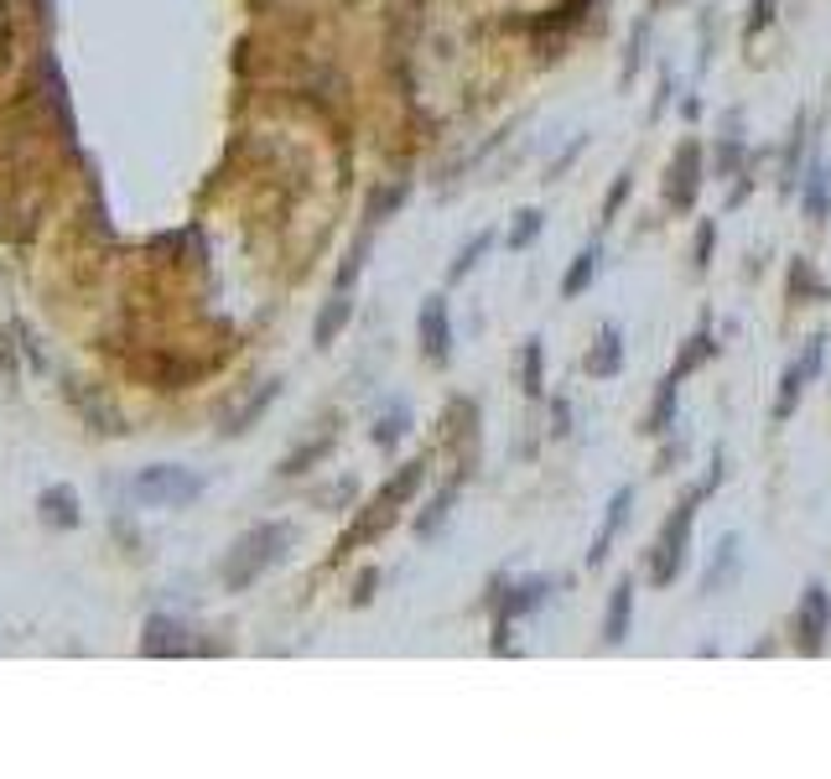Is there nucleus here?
<instances>
[{
	"label": "nucleus",
	"instance_id": "6ab92c4d",
	"mask_svg": "<svg viewBox=\"0 0 831 779\" xmlns=\"http://www.w3.org/2000/svg\"><path fill=\"white\" fill-rule=\"evenodd\" d=\"M520 385H525V395H541V338H530V343H525Z\"/></svg>",
	"mask_w": 831,
	"mask_h": 779
},
{
	"label": "nucleus",
	"instance_id": "c85d7f7f",
	"mask_svg": "<svg viewBox=\"0 0 831 779\" xmlns=\"http://www.w3.org/2000/svg\"><path fill=\"white\" fill-rule=\"evenodd\" d=\"M582 5H588V0H567V5H562V22H577V16H582Z\"/></svg>",
	"mask_w": 831,
	"mask_h": 779
},
{
	"label": "nucleus",
	"instance_id": "9d476101",
	"mask_svg": "<svg viewBox=\"0 0 831 779\" xmlns=\"http://www.w3.org/2000/svg\"><path fill=\"white\" fill-rule=\"evenodd\" d=\"M629 614H634V582H618L608 592V614H603V639L618 644V639H629Z\"/></svg>",
	"mask_w": 831,
	"mask_h": 779
},
{
	"label": "nucleus",
	"instance_id": "412c9836",
	"mask_svg": "<svg viewBox=\"0 0 831 779\" xmlns=\"http://www.w3.org/2000/svg\"><path fill=\"white\" fill-rule=\"evenodd\" d=\"M536 235H541V209L515 213V229H509V250H525V244H530Z\"/></svg>",
	"mask_w": 831,
	"mask_h": 779
},
{
	"label": "nucleus",
	"instance_id": "cd10ccee",
	"mask_svg": "<svg viewBox=\"0 0 831 779\" xmlns=\"http://www.w3.org/2000/svg\"><path fill=\"white\" fill-rule=\"evenodd\" d=\"M764 22H769V0H759V5H754V22H748V37H754V32H759Z\"/></svg>",
	"mask_w": 831,
	"mask_h": 779
},
{
	"label": "nucleus",
	"instance_id": "f8f14e48",
	"mask_svg": "<svg viewBox=\"0 0 831 779\" xmlns=\"http://www.w3.org/2000/svg\"><path fill=\"white\" fill-rule=\"evenodd\" d=\"M354 317V302H349V291H332V302L323 307V317H317V328H312V338H317V349H328L332 338L343 332V323Z\"/></svg>",
	"mask_w": 831,
	"mask_h": 779
},
{
	"label": "nucleus",
	"instance_id": "aec40b11",
	"mask_svg": "<svg viewBox=\"0 0 831 779\" xmlns=\"http://www.w3.org/2000/svg\"><path fill=\"white\" fill-rule=\"evenodd\" d=\"M405 426H411V416H405V405H395L390 416H380V426H375V442H380V448H395V442L405 437Z\"/></svg>",
	"mask_w": 831,
	"mask_h": 779
},
{
	"label": "nucleus",
	"instance_id": "f257e3e1",
	"mask_svg": "<svg viewBox=\"0 0 831 779\" xmlns=\"http://www.w3.org/2000/svg\"><path fill=\"white\" fill-rule=\"evenodd\" d=\"M286 545H291V525H281V519H270V525H255V530H244V536L229 545L224 567H218L224 588H229V592L255 588V582H261V571H270V567H276V562L286 556Z\"/></svg>",
	"mask_w": 831,
	"mask_h": 779
},
{
	"label": "nucleus",
	"instance_id": "b1692460",
	"mask_svg": "<svg viewBox=\"0 0 831 779\" xmlns=\"http://www.w3.org/2000/svg\"><path fill=\"white\" fill-rule=\"evenodd\" d=\"M405 192H411V188H405V183H395V188H390V192H375V203H369V224H380V218H385V213H390V209H401V203H405Z\"/></svg>",
	"mask_w": 831,
	"mask_h": 779
},
{
	"label": "nucleus",
	"instance_id": "dca6fc26",
	"mask_svg": "<svg viewBox=\"0 0 831 779\" xmlns=\"http://www.w3.org/2000/svg\"><path fill=\"white\" fill-rule=\"evenodd\" d=\"M597 244H588V250H582V255L571 260V271L567 276H562V297H582V291H588V286H593V276H597Z\"/></svg>",
	"mask_w": 831,
	"mask_h": 779
},
{
	"label": "nucleus",
	"instance_id": "39448f33",
	"mask_svg": "<svg viewBox=\"0 0 831 779\" xmlns=\"http://www.w3.org/2000/svg\"><path fill=\"white\" fill-rule=\"evenodd\" d=\"M696 188H702V146L681 141L670 156V172H665V209H691Z\"/></svg>",
	"mask_w": 831,
	"mask_h": 779
},
{
	"label": "nucleus",
	"instance_id": "ddd939ff",
	"mask_svg": "<svg viewBox=\"0 0 831 779\" xmlns=\"http://www.w3.org/2000/svg\"><path fill=\"white\" fill-rule=\"evenodd\" d=\"M676 385H681V375H665L660 379L655 405H650V416H644V431H670V422H676Z\"/></svg>",
	"mask_w": 831,
	"mask_h": 779
},
{
	"label": "nucleus",
	"instance_id": "2eb2a0df",
	"mask_svg": "<svg viewBox=\"0 0 831 779\" xmlns=\"http://www.w3.org/2000/svg\"><path fill=\"white\" fill-rule=\"evenodd\" d=\"M188 644H182V629L172 624V618H151L146 624V655H182Z\"/></svg>",
	"mask_w": 831,
	"mask_h": 779
},
{
	"label": "nucleus",
	"instance_id": "5701e85b",
	"mask_svg": "<svg viewBox=\"0 0 831 779\" xmlns=\"http://www.w3.org/2000/svg\"><path fill=\"white\" fill-rule=\"evenodd\" d=\"M448 504H452V489L448 494H437L431 499V510L421 519H416V536H437V525H442V519H448Z\"/></svg>",
	"mask_w": 831,
	"mask_h": 779
},
{
	"label": "nucleus",
	"instance_id": "423d86ee",
	"mask_svg": "<svg viewBox=\"0 0 831 779\" xmlns=\"http://www.w3.org/2000/svg\"><path fill=\"white\" fill-rule=\"evenodd\" d=\"M821 364H827V338H810L806 354L795 359L780 379V401H775V416H790L795 405H801V390H806V379L821 375Z\"/></svg>",
	"mask_w": 831,
	"mask_h": 779
},
{
	"label": "nucleus",
	"instance_id": "1a4fd4ad",
	"mask_svg": "<svg viewBox=\"0 0 831 779\" xmlns=\"http://www.w3.org/2000/svg\"><path fill=\"white\" fill-rule=\"evenodd\" d=\"M629 510H634V489H618L614 504H608V515H603V525H597L593 536V551H588V567H597L603 556H608V545H614V536L629 525Z\"/></svg>",
	"mask_w": 831,
	"mask_h": 779
},
{
	"label": "nucleus",
	"instance_id": "9b49d317",
	"mask_svg": "<svg viewBox=\"0 0 831 779\" xmlns=\"http://www.w3.org/2000/svg\"><path fill=\"white\" fill-rule=\"evenodd\" d=\"M42 519L48 525H58V530H73L78 525V494H73L68 483H52V489H42Z\"/></svg>",
	"mask_w": 831,
	"mask_h": 779
},
{
	"label": "nucleus",
	"instance_id": "a211bd4d",
	"mask_svg": "<svg viewBox=\"0 0 831 779\" xmlns=\"http://www.w3.org/2000/svg\"><path fill=\"white\" fill-rule=\"evenodd\" d=\"M489 250H494V235L483 229V235H474V239H468V244H463V250H457V260H452V271H448V276H452V281H463V276L474 271L478 260L489 255Z\"/></svg>",
	"mask_w": 831,
	"mask_h": 779
},
{
	"label": "nucleus",
	"instance_id": "4be33fe9",
	"mask_svg": "<svg viewBox=\"0 0 831 779\" xmlns=\"http://www.w3.org/2000/svg\"><path fill=\"white\" fill-rule=\"evenodd\" d=\"M713 354V338L707 332H696V338H687V349H681V359H676V375H687V369H696L702 359Z\"/></svg>",
	"mask_w": 831,
	"mask_h": 779
},
{
	"label": "nucleus",
	"instance_id": "0eeeda50",
	"mask_svg": "<svg viewBox=\"0 0 831 779\" xmlns=\"http://www.w3.org/2000/svg\"><path fill=\"white\" fill-rule=\"evenodd\" d=\"M416 328H421V354H427L431 364H448V359H452L448 297H427V302H421V317H416Z\"/></svg>",
	"mask_w": 831,
	"mask_h": 779
},
{
	"label": "nucleus",
	"instance_id": "a878e982",
	"mask_svg": "<svg viewBox=\"0 0 831 779\" xmlns=\"http://www.w3.org/2000/svg\"><path fill=\"white\" fill-rule=\"evenodd\" d=\"M713 224H702V229H696V265H707V260H713Z\"/></svg>",
	"mask_w": 831,
	"mask_h": 779
},
{
	"label": "nucleus",
	"instance_id": "4468645a",
	"mask_svg": "<svg viewBox=\"0 0 831 779\" xmlns=\"http://www.w3.org/2000/svg\"><path fill=\"white\" fill-rule=\"evenodd\" d=\"M618 364H624L618 328H603V332H597V349L588 354V375H618Z\"/></svg>",
	"mask_w": 831,
	"mask_h": 779
},
{
	"label": "nucleus",
	"instance_id": "f3484780",
	"mask_svg": "<svg viewBox=\"0 0 831 779\" xmlns=\"http://www.w3.org/2000/svg\"><path fill=\"white\" fill-rule=\"evenodd\" d=\"M806 213L810 218H827L831 213V183L816 162H810V172H806Z\"/></svg>",
	"mask_w": 831,
	"mask_h": 779
},
{
	"label": "nucleus",
	"instance_id": "393cba45",
	"mask_svg": "<svg viewBox=\"0 0 831 779\" xmlns=\"http://www.w3.org/2000/svg\"><path fill=\"white\" fill-rule=\"evenodd\" d=\"M364 255H369V239H358L354 250H349V260H343V271H338V291H349L354 286V276L364 271Z\"/></svg>",
	"mask_w": 831,
	"mask_h": 779
},
{
	"label": "nucleus",
	"instance_id": "20e7f679",
	"mask_svg": "<svg viewBox=\"0 0 831 779\" xmlns=\"http://www.w3.org/2000/svg\"><path fill=\"white\" fill-rule=\"evenodd\" d=\"M421 478H427V463H405L401 473H395V478H390V483H385L380 494H375V504H369V515L358 519L354 530H349V541L338 545V551H349V545H358V541H375V536H380L385 525H390V519L401 515V504L411 494H416V483H421Z\"/></svg>",
	"mask_w": 831,
	"mask_h": 779
},
{
	"label": "nucleus",
	"instance_id": "f03ea898",
	"mask_svg": "<svg viewBox=\"0 0 831 779\" xmlns=\"http://www.w3.org/2000/svg\"><path fill=\"white\" fill-rule=\"evenodd\" d=\"M717 478H722V457H713V473H707V483L702 489H691V494H681V504L670 510V519L660 525V541L650 545V582L655 588H665V582H676V571H681V562H687V541H691V519H696V504L717 489Z\"/></svg>",
	"mask_w": 831,
	"mask_h": 779
},
{
	"label": "nucleus",
	"instance_id": "bb28decb",
	"mask_svg": "<svg viewBox=\"0 0 831 779\" xmlns=\"http://www.w3.org/2000/svg\"><path fill=\"white\" fill-rule=\"evenodd\" d=\"M629 188H634V177H618V188H614V198H608V203H603V218H614V213H618V203H624V198H629Z\"/></svg>",
	"mask_w": 831,
	"mask_h": 779
},
{
	"label": "nucleus",
	"instance_id": "7ed1b4c3",
	"mask_svg": "<svg viewBox=\"0 0 831 779\" xmlns=\"http://www.w3.org/2000/svg\"><path fill=\"white\" fill-rule=\"evenodd\" d=\"M203 489H209L203 473L177 468V463H156V468H146L141 478L130 483V499H136V504H151V510H182V504H192Z\"/></svg>",
	"mask_w": 831,
	"mask_h": 779
},
{
	"label": "nucleus",
	"instance_id": "6e6552de",
	"mask_svg": "<svg viewBox=\"0 0 831 779\" xmlns=\"http://www.w3.org/2000/svg\"><path fill=\"white\" fill-rule=\"evenodd\" d=\"M831 629V598L821 582H810L806 598H801V614H795V634H801V650H821V639Z\"/></svg>",
	"mask_w": 831,
	"mask_h": 779
}]
</instances>
